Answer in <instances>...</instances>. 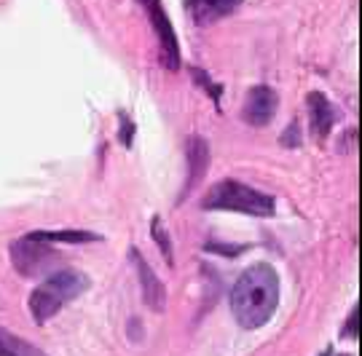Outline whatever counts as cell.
Here are the masks:
<instances>
[{"instance_id": "cell-9", "label": "cell", "mask_w": 362, "mask_h": 356, "mask_svg": "<svg viewBox=\"0 0 362 356\" xmlns=\"http://www.w3.org/2000/svg\"><path fill=\"white\" fill-rule=\"evenodd\" d=\"M306 110H309V129L317 140H325L330 134V129L336 124V110L330 100L325 97L322 91H311L306 97Z\"/></svg>"}, {"instance_id": "cell-12", "label": "cell", "mask_w": 362, "mask_h": 356, "mask_svg": "<svg viewBox=\"0 0 362 356\" xmlns=\"http://www.w3.org/2000/svg\"><path fill=\"white\" fill-rule=\"evenodd\" d=\"M0 356H46L40 348L22 340L19 335L8 330H0Z\"/></svg>"}, {"instance_id": "cell-14", "label": "cell", "mask_w": 362, "mask_h": 356, "mask_svg": "<svg viewBox=\"0 0 362 356\" xmlns=\"http://www.w3.org/2000/svg\"><path fill=\"white\" fill-rule=\"evenodd\" d=\"M191 76H194L196 83H199V86H202V89H204L209 97H212V102H215V105H220V97H223V86H220V83H215V81H209L207 70H199V67H194V70H191Z\"/></svg>"}, {"instance_id": "cell-11", "label": "cell", "mask_w": 362, "mask_h": 356, "mask_svg": "<svg viewBox=\"0 0 362 356\" xmlns=\"http://www.w3.org/2000/svg\"><path fill=\"white\" fill-rule=\"evenodd\" d=\"M30 239L43 244H91V242H103L100 233H91V230H30L27 233Z\"/></svg>"}, {"instance_id": "cell-1", "label": "cell", "mask_w": 362, "mask_h": 356, "mask_svg": "<svg viewBox=\"0 0 362 356\" xmlns=\"http://www.w3.org/2000/svg\"><path fill=\"white\" fill-rule=\"evenodd\" d=\"M228 305L239 327L258 330L274 316L279 305V273L269 263H255L233 281Z\"/></svg>"}, {"instance_id": "cell-2", "label": "cell", "mask_w": 362, "mask_h": 356, "mask_svg": "<svg viewBox=\"0 0 362 356\" xmlns=\"http://www.w3.org/2000/svg\"><path fill=\"white\" fill-rule=\"evenodd\" d=\"M89 290V279L81 271H54L38 287L30 292V314L33 321L43 327L46 321H52L67 303L78 300L81 295Z\"/></svg>"}, {"instance_id": "cell-20", "label": "cell", "mask_w": 362, "mask_h": 356, "mask_svg": "<svg viewBox=\"0 0 362 356\" xmlns=\"http://www.w3.org/2000/svg\"><path fill=\"white\" fill-rule=\"evenodd\" d=\"M344 356H346V354H344Z\"/></svg>"}, {"instance_id": "cell-7", "label": "cell", "mask_w": 362, "mask_h": 356, "mask_svg": "<svg viewBox=\"0 0 362 356\" xmlns=\"http://www.w3.org/2000/svg\"><path fill=\"white\" fill-rule=\"evenodd\" d=\"M129 257L134 268H137V281H140V290H143V300L151 311H164L167 308V287L164 281L153 273V268L148 266V260L143 257V252H137L134 247L129 249Z\"/></svg>"}, {"instance_id": "cell-16", "label": "cell", "mask_w": 362, "mask_h": 356, "mask_svg": "<svg viewBox=\"0 0 362 356\" xmlns=\"http://www.w3.org/2000/svg\"><path fill=\"white\" fill-rule=\"evenodd\" d=\"M118 121H121V142H124V148H132V134L137 129H134V124H132V118L127 113H118Z\"/></svg>"}, {"instance_id": "cell-13", "label": "cell", "mask_w": 362, "mask_h": 356, "mask_svg": "<svg viewBox=\"0 0 362 356\" xmlns=\"http://www.w3.org/2000/svg\"><path fill=\"white\" fill-rule=\"evenodd\" d=\"M151 236H153L156 247L164 254L167 266H175V249H172V242H169V233H167V228H164V220H161V217H153V220H151Z\"/></svg>"}, {"instance_id": "cell-3", "label": "cell", "mask_w": 362, "mask_h": 356, "mask_svg": "<svg viewBox=\"0 0 362 356\" xmlns=\"http://www.w3.org/2000/svg\"><path fill=\"white\" fill-rule=\"evenodd\" d=\"M204 212H239L250 217H274L276 215V201L274 196L258 191L239 179H220L202 198Z\"/></svg>"}, {"instance_id": "cell-5", "label": "cell", "mask_w": 362, "mask_h": 356, "mask_svg": "<svg viewBox=\"0 0 362 356\" xmlns=\"http://www.w3.org/2000/svg\"><path fill=\"white\" fill-rule=\"evenodd\" d=\"M145 8L148 19H151V27H153L156 38H158V46H161V62L167 70H180L182 57H180V40H177V32L169 22V13L164 8L161 0H137Z\"/></svg>"}, {"instance_id": "cell-15", "label": "cell", "mask_w": 362, "mask_h": 356, "mask_svg": "<svg viewBox=\"0 0 362 356\" xmlns=\"http://www.w3.org/2000/svg\"><path fill=\"white\" fill-rule=\"evenodd\" d=\"M204 249H207V252L226 254V257H236V254L247 252L250 247H247V244H215V242H209L207 247H204Z\"/></svg>"}, {"instance_id": "cell-18", "label": "cell", "mask_w": 362, "mask_h": 356, "mask_svg": "<svg viewBox=\"0 0 362 356\" xmlns=\"http://www.w3.org/2000/svg\"><path fill=\"white\" fill-rule=\"evenodd\" d=\"M279 142L287 145V148H298L300 145V129H298V124H290V129L279 137Z\"/></svg>"}, {"instance_id": "cell-19", "label": "cell", "mask_w": 362, "mask_h": 356, "mask_svg": "<svg viewBox=\"0 0 362 356\" xmlns=\"http://www.w3.org/2000/svg\"><path fill=\"white\" fill-rule=\"evenodd\" d=\"M322 356H330V351H325V354Z\"/></svg>"}, {"instance_id": "cell-17", "label": "cell", "mask_w": 362, "mask_h": 356, "mask_svg": "<svg viewBox=\"0 0 362 356\" xmlns=\"http://www.w3.org/2000/svg\"><path fill=\"white\" fill-rule=\"evenodd\" d=\"M344 335H351V340H357V338H360V305H354V308H351L349 319H346V330H344Z\"/></svg>"}, {"instance_id": "cell-8", "label": "cell", "mask_w": 362, "mask_h": 356, "mask_svg": "<svg viewBox=\"0 0 362 356\" xmlns=\"http://www.w3.org/2000/svg\"><path fill=\"white\" fill-rule=\"evenodd\" d=\"M185 161H188V179H185V188L180 193V201H185L191 191L202 182V177L207 174L209 169V142L204 137H188L185 142Z\"/></svg>"}, {"instance_id": "cell-4", "label": "cell", "mask_w": 362, "mask_h": 356, "mask_svg": "<svg viewBox=\"0 0 362 356\" xmlns=\"http://www.w3.org/2000/svg\"><path fill=\"white\" fill-rule=\"evenodd\" d=\"M11 263L22 276L38 279L43 273H52V268L62 263V254L54 249V244L35 242L25 233L22 239L11 244Z\"/></svg>"}, {"instance_id": "cell-6", "label": "cell", "mask_w": 362, "mask_h": 356, "mask_svg": "<svg viewBox=\"0 0 362 356\" xmlns=\"http://www.w3.org/2000/svg\"><path fill=\"white\" fill-rule=\"evenodd\" d=\"M276 107H279V97L272 86L266 83H258L247 91L245 97V107H242V118L250 126H266L272 124L274 115H276Z\"/></svg>"}, {"instance_id": "cell-10", "label": "cell", "mask_w": 362, "mask_h": 356, "mask_svg": "<svg viewBox=\"0 0 362 356\" xmlns=\"http://www.w3.org/2000/svg\"><path fill=\"white\" fill-rule=\"evenodd\" d=\"M245 0H185V11L196 25H212L223 16H231Z\"/></svg>"}]
</instances>
